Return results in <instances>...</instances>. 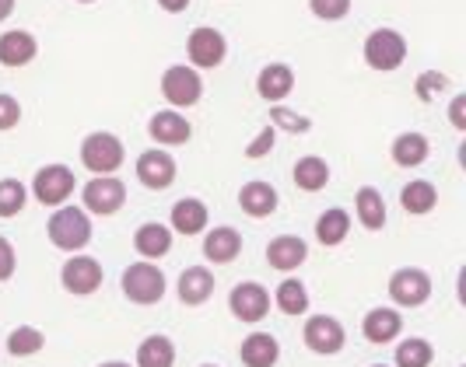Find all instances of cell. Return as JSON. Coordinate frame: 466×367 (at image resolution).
<instances>
[{
    "instance_id": "cell-1",
    "label": "cell",
    "mask_w": 466,
    "mask_h": 367,
    "mask_svg": "<svg viewBox=\"0 0 466 367\" xmlns=\"http://www.w3.org/2000/svg\"><path fill=\"white\" fill-rule=\"evenodd\" d=\"M49 242L64 253H81L92 242V221L81 207H56V213L49 217Z\"/></svg>"
},
{
    "instance_id": "cell-2",
    "label": "cell",
    "mask_w": 466,
    "mask_h": 367,
    "mask_svg": "<svg viewBox=\"0 0 466 367\" xmlns=\"http://www.w3.org/2000/svg\"><path fill=\"white\" fill-rule=\"evenodd\" d=\"M123 294L134 304H158L165 298V273L151 263H134L123 270Z\"/></svg>"
},
{
    "instance_id": "cell-3",
    "label": "cell",
    "mask_w": 466,
    "mask_h": 367,
    "mask_svg": "<svg viewBox=\"0 0 466 367\" xmlns=\"http://www.w3.org/2000/svg\"><path fill=\"white\" fill-rule=\"evenodd\" d=\"M403 60H407V39L397 28H375L365 39V64L372 70L390 74V70L403 67Z\"/></svg>"
},
{
    "instance_id": "cell-4",
    "label": "cell",
    "mask_w": 466,
    "mask_h": 367,
    "mask_svg": "<svg viewBox=\"0 0 466 367\" xmlns=\"http://www.w3.org/2000/svg\"><path fill=\"white\" fill-rule=\"evenodd\" d=\"M81 164L92 175H113L123 164V144L113 134H88L81 140Z\"/></svg>"
},
{
    "instance_id": "cell-5",
    "label": "cell",
    "mask_w": 466,
    "mask_h": 367,
    "mask_svg": "<svg viewBox=\"0 0 466 367\" xmlns=\"http://www.w3.org/2000/svg\"><path fill=\"white\" fill-rule=\"evenodd\" d=\"M162 94L168 105H176V109H189V105H197L200 102V94H204V81H200V74L197 67H187V64H176V67H168L162 74Z\"/></svg>"
},
{
    "instance_id": "cell-6",
    "label": "cell",
    "mask_w": 466,
    "mask_h": 367,
    "mask_svg": "<svg viewBox=\"0 0 466 367\" xmlns=\"http://www.w3.org/2000/svg\"><path fill=\"white\" fill-rule=\"evenodd\" d=\"M70 193H74V172L67 164H46L32 179V196L43 207H64L70 200Z\"/></svg>"
},
{
    "instance_id": "cell-7",
    "label": "cell",
    "mask_w": 466,
    "mask_h": 367,
    "mask_svg": "<svg viewBox=\"0 0 466 367\" xmlns=\"http://www.w3.org/2000/svg\"><path fill=\"white\" fill-rule=\"evenodd\" d=\"M81 200H85V213L109 217L127 203V185L119 183L116 175H95L92 183L81 189Z\"/></svg>"
},
{
    "instance_id": "cell-8",
    "label": "cell",
    "mask_w": 466,
    "mask_h": 367,
    "mask_svg": "<svg viewBox=\"0 0 466 367\" xmlns=\"http://www.w3.org/2000/svg\"><path fill=\"white\" fill-rule=\"evenodd\" d=\"M187 53H189V64H193V67L210 70V67H221V64H225V56H228V43H225V35H221L218 28L200 25V28H193V32H189Z\"/></svg>"
},
{
    "instance_id": "cell-9",
    "label": "cell",
    "mask_w": 466,
    "mask_h": 367,
    "mask_svg": "<svg viewBox=\"0 0 466 367\" xmlns=\"http://www.w3.org/2000/svg\"><path fill=\"white\" fill-rule=\"evenodd\" d=\"M390 298L397 301L400 308H420L431 298V276L418 266H403L390 276Z\"/></svg>"
},
{
    "instance_id": "cell-10",
    "label": "cell",
    "mask_w": 466,
    "mask_h": 367,
    "mask_svg": "<svg viewBox=\"0 0 466 367\" xmlns=\"http://www.w3.org/2000/svg\"><path fill=\"white\" fill-rule=\"evenodd\" d=\"M302 336H305V346H309L312 353H323V357L340 353L344 343H348L344 325L333 319V315H312V319L305 322Z\"/></svg>"
},
{
    "instance_id": "cell-11",
    "label": "cell",
    "mask_w": 466,
    "mask_h": 367,
    "mask_svg": "<svg viewBox=\"0 0 466 367\" xmlns=\"http://www.w3.org/2000/svg\"><path fill=\"white\" fill-rule=\"evenodd\" d=\"M60 280H64V291L67 294H77V298H88L102 287V266L95 263L92 255H74L64 263L60 270Z\"/></svg>"
},
{
    "instance_id": "cell-12",
    "label": "cell",
    "mask_w": 466,
    "mask_h": 367,
    "mask_svg": "<svg viewBox=\"0 0 466 367\" xmlns=\"http://www.w3.org/2000/svg\"><path fill=\"white\" fill-rule=\"evenodd\" d=\"M228 308L238 322H259L270 312V294L259 283H238L228 294Z\"/></svg>"
},
{
    "instance_id": "cell-13",
    "label": "cell",
    "mask_w": 466,
    "mask_h": 367,
    "mask_svg": "<svg viewBox=\"0 0 466 367\" xmlns=\"http://www.w3.org/2000/svg\"><path fill=\"white\" fill-rule=\"evenodd\" d=\"M137 179L147 189H168V185L176 183V158L158 151V147L144 151L137 158Z\"/></svg>"
},
{
    "instance_id": "cell-14",
    "label": "cell",
    "mask_w": 466,
    "mask_h": 367,
    "mask_svg": "<svg viewBox=\"0 0 466 367\" xmlns=\"http://www.w3.org/2000/svg\"><path fill=\"white\" fill-rule=\"evenodd\" d=\"M147 134H151V140H158L162 147H179V144H187V140L193 137V126H189V119L183 113L165 109V113L151 115Z\"/></svg>"
},
{
    "instance_id": "cell-15",
    "label": "cell",
    "mask_w": 466,
    "mask_h": 367,
    "mask_svg": "<svg viewBox=\"0 0 466 367\" xmlns=\"http://www.w3.org/2000/svg\"><path fill=\"white\" fill-rule=\"evenodd\" d=\"M305 259H309V245L295 234H280L267 245V263H270V270H280V273L299 270Z\"/></svg>"
},
{
    "instance_id": "cell-16",
    "label": "cell",
    "mask_w": 466,
    "mask_h": 367,
    "mask_svg": "<svg viewBox=\"0 0 466 367\" xmlns=\"http://www.w3.org/2000/svg\"><path fill=\"white\" fill-rule=\"evenodd\" d=\"M35 53H39L35 35H28L22 28H11L0 35V64L4 67H28L35 60Z\"/></svg>"
},
{
    "instance_id": "cell-17",
    "label": "cell",
    "mask_w": 466,
    "mask_h": 367,
    "mask_svg": "<svg viewBox=\"0 0 466 367\" xmlns=\"http://www.w3.org/2000/svg\"><path fill=\"white\" fill-rule=\"evenodd\" d=\"M400 329H403V319H400L397 308H372L365 322H361V332H365V340L375 346L382 343H393L400 336Z\"/></svg>"
},
{
    "instance_id": "cell-18",
    "label": "cell",
    "mask_w": 466,
    "mask_h": 367,
    "mask_svg": "<svg viewBox=\"0 0 466 367\" xmlns=\"http://www.w3.org/2000/svg\"><path fill=\"white\" fill-rule=\"evenodd\" d=\"M278 189L270 183H246L238 189V207L249 217H270L278 210Z\"/></svg>"
},
{
    "instance_id": "cell-19",
    "label": "cell",
    "mask_w": 466,
    "mask_h": 367,
    "mask_svg": "<svg viewBox=\"0 0 466 367\" xmlns=\"http://www.w3.org/2000/svg\"><path fill=\"white\" fill-rule=\"evenodd\" d=\"M238 253H242V238L235 228H214L204 238V259L214 266H228Z\"/></svg>"
},
{
    "instance_id": "cell-20",
    "label": "cell",
    "mask_w": 466,
    "mask_h": 367,
    "mask_svg": "<svg viewBox=\"0 0 466 367\" xmlns=\"http://www.w3.org/2000/svg\"><path fill=\"white\" fill-rule=\"evenodd\" d=\"M176 291H179L183 304H204L214 294V273H210L208 266H187Z\"/></svg>"
},
{
    "instance_id": "cell-21",
    "label": "cell",
    "mask_w": 466,
    "mask_h": 367,
    "mask_svg": "<svg viewBox=\"0 0 466 367\" xmlns=\"http://www.w3.org/2000/svg\"><path fill=\"white\" fill-rule=\"evenodd\" d=\"M242 364L246 367H274L280 357V343L270 332H253L242 340Z\"/></svg>"
},
{
    "instance_id": "cell-22",
    "label": "cell",
    "mask_w": 466,
    "mask_h": 367,
    "mask_svg": "<svg viewBox=\"0 0 466 367\" xmlns=\"http://www.w3.org/2000/svg\"><path fill=\"white\" fill-rule=\"evenodd\" d=\"M295 88V74L291 67H284V64H270V67L259 70L257 77V92L259 98H267V102H280V98H288Z\"/></svg>"
},
{
    "instance_id": "cell-23",
    "label": "cell",
    "mask_w": 466,
    "mask_h": 367,
    "mask_svg": "<svg viewBox=\"0 0 466 367\" xmlns=\"http://www.w3.org/2000/svg\"><path fill=\"white\" fill-rule=\"evenodd\" d=\"M168 224L179 231V234H200V231L208 228V207L200 203V200H179L172 213H168Z\"/></svg>"
},
{
    "instance_id": "cell-24",
    "label": "cell",
    "mask_w": 466,
    "mask_h": 367,
    "mask_svg": "<svg viewBox=\"0 0 466 367\" xmlns=\"http://www.w3.org/2000/svg\"><path fill=\"white\" fill-rule=\"evenodd\" d=\"M134 249L144 259H162V255L172 253V231L165 224H140L137 234H134Z\"/></svg>"
},
{
    "instance_id": "cell-25",
    "label": "cell",
    "mask_w": 466,
    "mask_h": 367,
    "mask_svg": "<svg viewBox=\"0 0 466 367\" xmlns=\"http://www.w3.org/2000/svg\"><path fill=\"white\" fill-rule=\"evenodd\" d=\"M354 207H358V221L369 231L386 228V203H382V196H379L375 185H361V189L354 193Z\"/></svg>"
},
{
    "instance_id": "cell-26",
    "label": "cell",
    "mask_w": 466,
    "mask_h": 367,
    "mask_svg": "<svg viewBox=\"0 0 466 367\" xmlns=\"http://www.w3.org/2000/svg\"><path fill=\"white\" fill-rule=\"evenodd\" d=\"M295 185L305 189V193H319V189H327L329 183V164L323 158H316V154H305V158L295 161Z\"/></svg>"
},
{
    "instance_id": "cell-27",
    "label": "cell",
    "mask_w": 466,
    "mask_h": 367,
    "mask_svg": "<svg viewBox=\"0 0 466 367\" xmlns=\"http://www.w3.org/2000/svg\"><path fill=\"white\" fill-rule=\"evenodd\" d=\"M400 203H403V210L407 213H414V217H420V213H431L435 210V203H439V189L431 183H424V179H418V183H407L403 185V193H400Z\"/></svg>"
},
{
    "instance_id": "cell-28",
    "label": "cell",
    "mask_w": 466,
    "mask_h": 367,
    "mask_svg": "<svg viewBox=\"0 0 466 367\" xmlns=\"http://www.w3.org/2000/svg\"><path fill=\"white\" fill-rule=\"evenodd\" d=\"M428 137H420V134H400L393 140V161H397L400 168H418L428 161Z\"/></svg>"
},
{
    "instance_id": "cell-29",
    "label": "cell",
    "mask_w": 466,
    "mask_h": 367,
    "mask_svg": "<svg viewBox=\"0 0 466 367\" xmlns=\"http://www.w3.org/2000/svg\"><path fill=\"white\" fill-rule=\"evenodd\" d=\"M176 364V346L168 336H147L137 346V367H172Z\"/></svg>"
},
{
    "instance_id": "cell-30",
    "label": "cell",
    "mask_w": 466,
    "mask_h": 367,
    "mask_svg": "<svg viewBox=\"0 0 466 367\" xmlns=\"http://www.w3.org/2000/svg\"><path fill=\"white\" fill-rule=\"evenodd\" d=\"M348 231H350V217H348V210H340V207L319 213V221H316V238H319L323 245H340V242L348 238Z\"/></svg>"
},
{
    "instance_id": "cell-31",
    "label": "cell",
    "mask_w": 466,
    "mask_h": 367,
    "mask_svg": "<svg viewBox=\"0 0 466 367\" xmlns=\"http://www.w3.org/2000/svg\"><path fill=\"white\" fill-rule=\"evenodd\" d=\"M278 308L284 315H305L309 312V291L302 287V280H280Z\"/></svg>"
},
{
    "instance_id": "cell-32",
    "label": "cell",
    "mask_w": 466,
    "mask_h": 367,
    "mask_svg": "<svg viewBox=\"0 0 466 367\" xmlns=\"http://www.w3.org/2000/svg\"><path fill=\"white\" fill-rule=\"evenodd\" d=\"M46 346V336L35 329V325H18L11 336H7V353H15V357H32V353H39Z\"/></svg>"
},
{
    "instance_id": "cell-33",
    "label": "cell",
    "mask_w": 466,
    "mask_h": 367,
    "mask_svg": "<svg viewBox=\"0 0 466 367\" xmlns=\"http://www.w3.org/2000/svg\"><path fill=\"white\" fill-rule=\"evenodd\" d=\"M431 357H435V350L420 336H410V340H403L397 346V367H428Z\"/></svg>"
},
{
    "instance_id": "cell-34",
    "label": "cell",
    "mask_w": 466,
    "mask_h": 367,
    "mask_svg": "<svg viewBox=\"0 0 466 367\" xmlns=\"http://www.w3.org/2000/svg\"><path fill=\"white\" fill-rule=\"evenodd\" d=\"M25 200H28V193H25V185L18 179H0V217L22 213Z\"/></svg>"
},
{
    "instance_id": "cell-35",
    "label": "cell",
    "mask_w": 466,
    "mask_h": 367,
    "mask_svg": "<svg viewBox=\"0 0 466 367\" xmlns=\"http://www.w3.org/2000/svg\"><path fill=\"white\" fill-rule=\"evenodd\" d=\"M270 126L274 130H288V134H305V130H312V123L299 115L295 109H284V105H274L270 109Z\"/></svg>"
},
{
    "instance_id": "cell-36",
    "label": "cell",
    "mask_w": 466,
    "mask_h": 367,
    "mask_svg": "<svg viewBox=\"0 0 466 367\" xmlns=\"http://www.w3.org/2000/svg\"><path fill=\"white\" fill-rule=\"evenodd\" d=\"M445 88H449V77L439 74V70H424V74H418V84H414V92H418L420 102H435Z\"/></svg>"
},
{
    "instance_id": "cell-37",
    "label": "cell",
    "mask_w": 466,
    "mask_h": 367,
    "mask_svg": "<svg viewBox=\"0 0 466 367\" xmlns=\"http://www.w3.org/2000/svg\"><path fill=\"white\" fill-rule=\"evenodd\" d=\"M309 7L319 22H340L350 15V0H309Z\"/></svg>"
},
{
    "instance_id": "cell-38",
    "label": "cell",
    "mask_w": 466,
    "mask_h": 367,
    "mask_svg": "<svg viewBox=\"0 0 466 367\" xmlns=\"http://www.w3.org/2000/svg\"><path fill=\"white\" fill-rule=\"evenodd\" d=\"M274 140H278V130H274V126H263L257 134V140L246 147V158L257 161V158H263V154H270V151H274Z\"/></svg>"
},
{
    "instance_id": "cell-39",
    "label": "cell",
    "mask_w": 466,
    "mask_h": 367,
    "mask_svg": "<svg viewBox=\"0 0 466 367\" xmlns=\"http://www.w3.org/2000/svg\"><path fill=\"white\" fill-rule=\"evenodd\" d=\"M22 119V105L11 94H0V130H15Z\"/></svg>"
},
{
    "instance_id": "cell-40",
    "label": "cell",
    "mask_w": 466,
    "mask_h": 367,
    "mask_svg": "<svg viewBox=\"0 0 466 367\" xmlns=\"http://www.w3.org/2000/svg\"><path fill=\"white\" fill-rule=\"evenodd\" d=\"M15 266H18V255H15V245L0 234V280H11L15 276Z\"/></svg>"
},
{
    "instance_id": "cell-41",
    "label": "cell",
    "mask_w": 466,
    "mask_h": 367,
    "mask_svg": "<svg viewBox=\"0 0 466 367\" xmlns=\"http://www.w3.org/2000/svg\"><path fill=\"white\" fill-rule=\"evenodd\" d=\"M449 119L456 130H466V94H456L452 105H449Z\"/></svg>"
},
{
    "instance_id": "cell-42",
    "label": "cell",
    "mask_w": 466,
    "mask_h": 367,
    "mask_svg": "<svg viewBox=\"0 0 466 367\" xmlns=\"http://www.w3.org/2000/svg\"><path fill=\"white\" fill-rule=\"evenodd\" d=\"M158 7L168 11V15H183V11L189 7V0H158Z\"/></svg>"
},
{
    "instance_id": "cell-43",
    "label": "cell",
    "mask_w": 466,
    "mask_h": 367,
    "mask_svg": "<svg viewBox=\"0 0 466 367\" xmlns=\"http://www.w3.org/2000/svg\"><path fill=\"white\" fill-rule=\"evenodd\" d=\"M11 11H15V0H0V22H7Z\"/></svg>"
},
{
    "instance_id": "cell-44",
    "label": "cell",
    "mask_w": 466,
    "mask_h": 367,
    "mask_svg": "<svg viewBox=\"0 0 466 367\" xmlns=\"http://www.w3.org/2000/svg\"><path fill=\"white\" fill-rule=\"evenodd\" d=\"M102 367H130V364H123V361H109V364H102Z\"/></svg>"
},
{
    "instance_id": "cell-45",
    "label": "cell",
    "mask_w": 466,
    "mask_h": 367,
    "mask_svg": "<svg viewBox=\"0 0 466 367\" xmlns=\"http://www.w3.org/2000/svg\"><path fill=\"white\" fill-rule=\"evenodd\" d=\"M77 4H92V0H77Z\"/></svg>"
},
{
    "instance_id": "cell-46",
    "label": "cell",
    "mask_w": 466,
    "mask_h": 367,
    "mask_svg": "<svg viewBox=\"0 0 466 367\" xmlns=\"http://www.w3.org/2000/svg\"><path fill=\"white\" fill-rule=\"evenodd\" d=\"M375 367H386V364H375Z\"/></svg>"
},
{
    "instance_id": "cell-47",
    "label": "cell",
    "mask_w": 466,
    "mask_h": 367,
    "mask_svg": "<svg viewBox=\"0 0 466 367\" xmlns=\"http://www.w3.org/2000/svg\"><path fill=\"white\" fill-rule=\"evenodd\" d=\"M204 367H214V364H204Z\"/></svg>"
}]
</instances>
